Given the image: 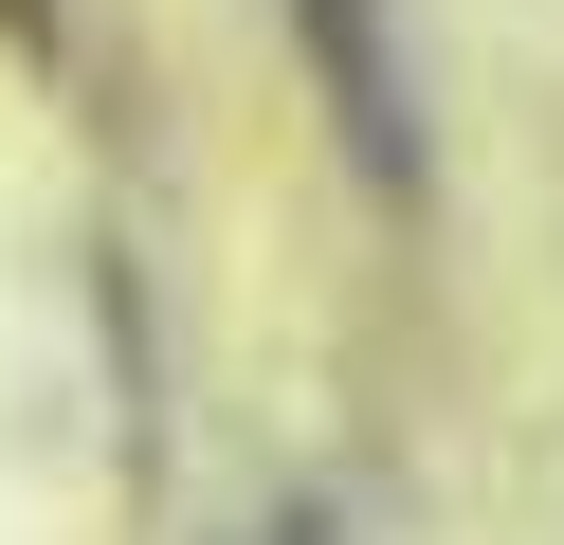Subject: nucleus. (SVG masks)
Instances as JSON below:
<instances>
[{
	"instance_id": "nucleus-1",
	"label": "nucleus",
	"mask_w": 564,
	"mask_h": 545,
	"mask_svg": "<svg viewBox=\"0 0 564 545\" xmlns=\"http://www.w3.org/2000/svg\"><path fill=\"white\" fill-rule=\"evenodd\" d=\"M292 19H310V73L346 91V128H365V164L419 182V73H401V36H382V0H292Z\"/></svg>"
}]
</instances>
